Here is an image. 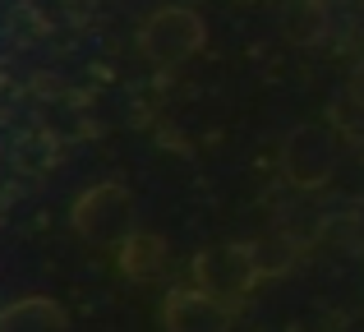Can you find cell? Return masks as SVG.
<instances>
[{"mask_svg": "<svg viewBox=\"0 0 364 332\" xmlns=\"http://www.w3.org/2000/svg\"><path fill=\"white\" fill-rule=\"evenodd\" d=\"M226 323V309L217 305L213 291H194V296H171L166 305V328L171 332H203V328H222Z\"/></svg>", "mask_w": 364, "mask_h": 332, "instance_id": "cell-3", "label": "cell"}, {"mask_svg": "<svg viewBox=\"0 0 364 332\" xmlns=\"http://www.w3.org/2000/svg\"><path fill=\"white\" fill-rule=\"evenodd\" d=\"M70 318H65V309L55 305V300H46V296H23V300H14V305L0 314V328H9V332H60Z\"/></svg>", "mask_w": 364, "mask_h": 332, "instance_id": "cell-4", "label": "cell"}, {"mask_svg": "<svg viewBox=\"0 0 364 332\" xmlns=\"http://www.w3.org/2000/svg\"><path fill=\"white\" fill-rule=\"evenodd\" d=\"M203 46V18L194 14V9H161V14H152V23L143 28V55H148L152 65H161V70H171V65L189 60V55Z\"/></svg>", "mask_w": 364, "mask_h": 332, "instance_id": "cell-1", "label": "cell"}, {"mask_svg": "<svg viewBox=\"0 0 364 332\" xmlns=\"http://www.w3.org/2000/svg\"><path fill=\"white\" fill-rule=\"evenodd\" d=\"M74 226L88 240H116L124 226H129V194L120 185H92L74 203Z\"/></svg>", "mask_w": 364, "mask_h": 332, "instance_id": "cell-2", "label": "cell"}]
</instances>
